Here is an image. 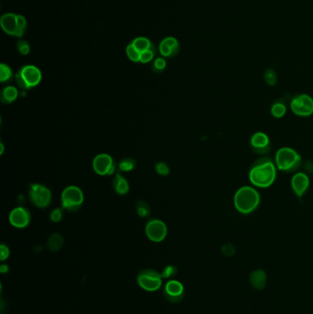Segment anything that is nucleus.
Wrapping results in <instances>:
<instances>
[{
	"instance_id": "nucleus-1",
	"label": "nucleus",
	"mask_w": 313,
	"mask_h": 314,
	"mask_svg": "<svg viewBox=\"0 0 313 314\" xmlns=\"http://www.w3.org/2000/svg\"><path fill=\"white\" fill-rule=\"evenodd\" d=\"M277 167L270 157H262L253 162L248 173L252 186L257 188H267L275 183Z\"/></svg>"
},
{
	"instance_id": "nucleus-2",
	"label": "nucleus",
	"mask_w": 313,
	"mask_h": 314,
	"mask_svg": "<svg viewBox=\"0 0 313 314\" xmlns=\"http://www.w3.org/2000/svg\"><path fill=\"white\" fill-rule=\"evenodd\" d=\"M261 203V196L256 187L242 186L237 189L234 197V204L236 211L242 215H249L258 209Z\"/></svg>"
},
{
	"instance_id": "nucleus-3",
	"label": "nucleus",
	"mask_w": 313,
	"mask_h": 314,
	"mask_svg": "<svg viewBox=\"0 0 313 314\" xmlns=\"http://www.w3.org/2000/svg\"><path fill=\"white\" fill-rule=\"evenodd\" d=\"M277 170L285 173H296L302 165V157L291 147H281L275 156Z\"/></svg>"
},
{
	"instance_id": "nucleus-4",
	"label": "nucleus",
	"mask_w": 313,
	"mask_h": 314,
	"mask_svg": "<svg viewBox=\"0 0 313 314\" xmlns=\"http://www.w3.org/2000/svg\"><path fill=\"white\" fill-rule=\"evenodd\" d=\"M15 79L19 87L22 89H30L39 85L42 81V72L35 66L28 65L16 74Z\"/></svg>"
},
{
	"instance_id": "nucleus-5",
	"label": "nucleus",
	"mask_w": 313,
	"mask_h": 314,
	"mask_svg": "<svg viewBox=\"0 0 313 314\" xmlns=\"http://www.w3.org/2000/svg\"><path fill=\"white\" fill-rule=\"evenodd\" d=\"M137 283L143 290L154 292L161 289L163 284L162 274L154 269H144L137 275Z\"/></svg>"
},
{
	"instance_id": "nucleus-6",
	"label": "nucleus",
	"mask_w": 313,
	"mask_h": 314,
	"mask_svg": "<svg viewBox=\"0 0 313 314\" xmlns=\"http://www.w3.org/2000/svg\"><path fill=\"white\" fill-rule=\"evenodd\" d=\"M83 201L84 194L78 187L69 186L62 193V207L68 212L78 211L83 204Z\"/></svg>"
},
{
	"instance_id": "nucleus-7",
	"label": "nucleus",
	"mask_w": 313,
	"mask_h": 314,
	"mask_svg": "<svg viewBox=\"0 0 313 314\" xmlns=\"http://www.w3.org/2000/svg\"><path fill=\"white\" fill-rule=\"evenodd\" d=\"M289 105L292 113L298 117L307 118L313 114V97L308 94L296 95Z\"/></svg>"
},
{
	"instance_id": "nucleus-8",
	"label": "nucleus",
	"mask_w": 313,
	"mask_h": 314,
	"mask_svg": "<svg viewBox=\"0 0 313 314\" xmlns=\"http://www.w3.org/2000/svg\"><path fill=\"white\" fill-rule=\"evenodd\" d=\"M29 198L30 202L33 205L40 208L45 209L47 208L52 201V192L48 187L43 186L42 184H31L29 188Z\"/></svg>"
},
{
	"instance_id": "nucleus-9",
	"label": "nucleus",
	"mask_w": 313,
	"mask_h": 314,
	"mask_svg": "<svg viewBox=\"0 0 313 314\" xmlns=\"http://www.w3.org/2000/svg\"><path fill=\"white\" fill-rule=\"evenodd\" d=\"M93 169L100 175H110L114 174L116 163L113 158L107 154L97 155L93 160Z\"/></svg>"
},
{
	"instance_id": "nucleus-10",
	"label": "nucleus",
	"mask_w": 313,
	"mask_h": 314,
	"mask_svg": "<svg viewBox=\"0 0 313 314\" xmlns=\"http://www.w3.org/2000/svg\"><path fill=\"white\" fill-rule=\"evenodd\" d=\"M250 146L254 154L265 157L271 150V141L266 133L256 132L251 136Z\"/></svg>"
},
{
	"instance_id": "nucleus-11",
	"label": "nucleus",
	"mask_w": 313,
	"mask_h": 314,
	"mask_svg": "<svg viewBox=\"0 0 313 314\" xmlns=\"http://www.w3.org/2000/svg\"><path fill=\"white\" fill-rule=\"evenodd\" d=\"M145 234L152 242H162L167 236V227L160 220H152L145 226Z\"/></svg>"
},
{
	"instance_id": "nucleus-12",
	"label": "nucleus",
	"mask_w": 313,
	"mask_h": 314,
	"mask_svg": "<svg viewBox=\"0 0 313 314\" xmlns=\"http://www.w3.org/2000/svg\"><path fill=\"white\" fill-rule=\"evenodd\" d=\"M163 295L168 302L173 303L182 302L185 296L184 286L179 281L175 279H171L163 288Z\"/></svg>"
},
{
	"instance_id": "nucleus-13",
	"label": "nucleus",
	"mask_w": 313,
	"mask_h": 314,
	"mask_svg": "<svg viewBox=\"0 0 313 314\" xmlns=\"http://www.w3.org/2000/svg\"><path fill=\"white\" fill-rule=\"evenodd\" d=\"M291 188L298 198L301 199L307 192L311 181L309 175L304 172H296L291 178Z\"/></svg>"
},
{
	"instance_id": "nucleus-14",
	"label": "nucleus",
	"mask_w": 313,
	"mask_h": 314,
	"mask_svg": "<svg viewBox=\"0 0 313 314\" xmlns=\"http://www.w3.org/2000/svg\"><path fill=\"white\" fill-rule=\"evenodd\" d=\"M9 223L16 228H25L30 224V212L23 207L16 208L9 214Z\"/></svg>"
},
{
	"instance_id": "nucleus-15",
	"label": "nucleus",
	"mask_w": 313,
	"mask_h": 314,
	"mask_svg": "<svg viewBox=\"0 0 313 314\" xmlns=\"http://www.w3.org/2000/svg\"><path fill=\"white\" fill-rule=\"evenodd\" d=\"M0 24L2 30L9 36H16V32L18 30L17 22V14L14 13H6L3 14L0 18Z\"/></svg>"
},
{
	"instance_id": "nucleus-16",
	"label": "nucleus",
	"mask_w": 313,
	"mask_h": 314,
	"mask_svg": "<svg viewBox=\"0 0 313 314\" xmlns=\"http://www.w3.org/2000/svg\"><path fill=\"white\" fill-rule=\"evenodd\" d=\"M266 281H267L266 274L262 269H258V270L252 272V274L250 276V282L253 288L256 290H263L266 285Z\"/></svg>"
},
{
	"instance_id": "nucleus-17",
	"label": "nucleus",
	"mask_w": 313,
	"mask_h": 314,
	"mask_svg": "<svg viewBox=\"0 0 313 314\" xmlns=\"http://www.w3.org/2000/svg\"><path fill=\"white\" fill-rule=\"evenodd\" d=\"M134 47L138 50L140 53H143L145 51L148 50H153L156 52V46L155 44L151 42L148 38L145 37H137L133 41Z\"/></svg>"
},
{
	"instance_id": "nucleus-18",
	"label": "nucleus",
	"mask_w": 313,
	"mask_h": 314,
	"mask_svg": "<svg viewBox=\"0 0 313 314\" xmlns=\"http://www.w3.org/2000/svg\"><path fill=\"white\" fill-rule=\"evenodd\" d=\"M113 188L116 193L120 195H125L129 191V183L125 177H123L121 174H117L113 180Z\"/></svg>"
},
{
	"instance_id": "nucleus-19",
	"label": "nucleus",
	"mask_w": 313,
	"mask_h": 314,
	"mask_svg": "<svg viewBox=\"0 0 313 314\" xmlns=\"http://www.w3.org/2000/svg\"><path fill=\"white\" fill-rule=\"evenodd\" d=\"M18 96V89L13 85H8L1 92V101L5 104H9L16 100Z\"/></svg>"
},
{
	"instance_id": "nucleus-20",
	"label": "nucleus",
	"mask_w": 313,
	"mask_h": 314,
	"mask_svg": "<svg viewBox=\"0 0 313 314\" xmlns=\"http://www.w3.org/2000/svg\"><path fill=\"white\" fill-rule=\"evenodd\" d=\"M287 111H288L287 105H286V103L281 101V100H277L271 106V109H270L272 116L276 119L283 118L287 113Z\"/></svg>"
},
{
	"instance_id": "nucleus-21",
	"label": "nucleus",
	"mask_w": 313,
	"mask_h": 314,
	"mask_svg": "<svg viewBox=\"0 0 313 314\" xmlns=\"http://www.w3.org/2000/svg\"><path fill=\"white\" fill-rule=\"evenodd\" d=\"M63 243H64V239L58 234H54L49 237L48 247L53 252L60 250L61 247L63 246Z\"/></svg>"
},
{
	"instance_id": "nucleus-22",
	"label": "nucleus",
	"mask_w": 313,
	"mask_h": 314,
	"mask_svg": "<svg viewBox=\"0 0 313 314\" xmlns=\"http://www.w3.org/2000/svg\"><path fill=\"white\" fill-rule=\"evenodd\" d=\"M13 73L11 68L6 64L0 65V81L1 83L8 82L12 78Z\"/></svg>"
},
{
	"instance_id": "nucleus-23",
	"label": "nucleus",
	"mask_w": 313,
	"mask_h": 314,
	"mask_svg": "<svg viewBox=\"0 0 313 314\" xmlns=\"http://www.w3.org/2000/svg\"><path fill=\"white\" fill-rule=\"evenodd\" d=\"M136 166V161L133 158H123L119 163V168L122 172H130L134 169Z\"/></svg>"
},
{
	"instance_id": "nucleus-24",
	"label": "nucleus",
	"mask_w": 313,
	"mask_h": 314,
	"mask_svg": "<svg viewBox=\"0 0 313 314\" xmlns=\"http://www.w3.org/2000/svg\"><path fill=\"white\" fill-rule=\"evenodd\" d=\"M126 54L128 58L134 63H138L141 59V53L134 47L133 43H130L126 48Z\"/></svg>"
},
{
	"instance_id": "nucleus-25",
	"label": "nucleus",
	"mask_w": 313,
	"mask_h": 314,
	"mask_svg": "<svg viewBox=\"0 0 313 314\" xmlns=\"http://www.w3.org/2000/svg\"><path fill=\"white\" fill-rule=\"evenodd\" d=\"M264 78H265V83L270 86H274L277 85V75L275 70H273L271 68L265 70L264 74Z\"/></svg>"
},
{
	"instance_id": "nucleus-26",
	"label": "nucleus",
	"mask_w": 313,
	"mask_h": 314,
	"mask_svg": "<svg viewBox=\"0 0 313 314\" xmlns=\"http://www.w3.org/2000/svg\"><path fill=\"white\" fill-rule=\"evenodd\" d=\"M17 22H18V30H17L15 37L21 38L24 35L25 31L27 29V20L22 15L17 14Z\"/></svg>"
},
{
	"instance_id": "nucleus-27",
	"label": "nucleus",
	"mask_w": 313,
	"mask_h": 314,
	"mask_svg": "<svg viewBox=\"0 0 313 314\" xmlns=\"http://www.w3.org/2000/svg\"><path fill=\"white\" fill-rule=\"evenodd\" d=\"M163 42L164 43H166L169 47L173 50L175 56L179 53L180 45H179L178 41L175 39V37H166V38L163 39Z\"/></svg>"
},
{
	"instance_id": "nucleus-28",
	"label": "nucleus",
	"mask_w": 313,
	"mask_h": 314,
	"mask_svg": "<svg viewBox=\"0 0 313 314\" xmlns=\"http://www.w3.org/2000/svg\"><path fill=\"white\" fill-rule=\"evenodd\" d=\"M137 213L140 217H147L150 214L149 206L145 203V201H139L137 203Z\"/></svg>"
},
{
	"instance_id": "nucleus-29",
	"label": "nucleus",
	"mask_w": 313,
	"mask_h": 314,
	"mask_svg": "<svg viewBox=\"0 0 313 314\" xmlns=\"http://www.w3.org/2000/svg\"><path fill=\"white\" fill-rule=\"evenodd\" d=\"M159 52H160V54H161L163 57L171 58V57H174V56H175V54H174L173 50L170 48L166 43H163V41L159 44Z\"/></svg>"
},
{
	"instance_id": "nucleus-30",
	"label": "nucleus",
	"mask_w": 313,
	"mask_h": 314,
	"mask_svg": "<svg viewBox=\"0 0 313 314\" xmlns=\"http://www.w3.org/2000/svg\"><path fill=\"white\" fill-rule=\"evenodd\" d=\"M161 274H162L163 278L169 279V278H175L176 274H177V268H176V266H172V265L166 266L163 268V270Z\"/></svg>"
},
{
	"instance_id": "nucleus-31",
	"label": "nucleus",
	"mask_w": 313,
	"mask_h": 314,
	"mask_svg": "<svg viewBox=\"0 0 313 314\" xmlns=\"http://www.w3.org/2000/svg\"><path fill=\"white\" fill-rule=\"evenodd\" d=\"M17 48H18V53L20 55H27L30 54V44L25 40H19L18 41V44H17Z\"/></svg>"
},
{
	"instance_id": "nucleus-32",
	"label": "nucleus",
	"mask_w": 313,
	"mask_h": 314,
	"mask_svg": "<svg viewBox=\"0 0 313 314\" xmlns=\"http://www.w3.org/2000/svg\"><path fill=\"white\" fill-rule=\"evenodd\" d=\"M156 55V52L153 51V50H148V51H145L143 53H141V59H140V63H143V64H146V63H149L151 61L154 59Z\"/></svg>"
},
{
	"instance_id": "nucleus-33",
	"label": "nucleus",
	"mask_w": 313,
	"mask_h": 314,
	"mask_svg": "<svg viewBox=\"0 0 313 314\" xmlns=\"http://www.w3.org/2000/svg\"><path fill=\"white\" fill-rule=\"evenodd\" d=\"M165 67H166V61L162 57L156 58L154 62V65H153L154 71H156V72H162Z\"/></svg>"
},
{
	"instance_id": "nucleus-34",
	"label": "nucleus",
	"mask_w": 313,
	"mask_h": 314,
	"mask_svg": "<svg viewBox=\"0 0 313 314\" xmlns=\"http://www.w3.org/2000/svg\"><path fill=\"white\" fill-rule=\"evenodd\" d=\"M156 170L159 175H168L170 169H169L168 165L163 162H159L156 165Z\"/></svg>"
},
{
	"instance_id": "nucleus-35",
	"label": "nucleus",
	"mask_w": 313,
	"mask_h": 314,
	"mask_svg": "<svg viewBox=\"0 0 313 314\" xmlns=\"http://www.w3.org/2000/svg\"><path fill=\"white\" fill-rule=\"evenodd\" d=\"M51 221L54 223H59L63 218V211L62 209L56 208L53 212H51Z\"/></svg>"
},
{
	"instance_id": "nucleus-36",
	"label": "nucleus",
	"mask_w": 313,
	"mask_h": 314,
	"mask_svg": "<svg viewBox=\"0 0 313 314\" xmlns=\"http://www.w3.org/2000/svg\"><path fill=\"white\" fill-rule=\"evenodd\" d=\"M222 251H223V254H224V255H226V256H233V255L235 254L236 249H235L234 244L228 243V244L223 245Z\"/></svg>"
},
{
	"instance_id": "nucleus-37",
	"label": "nucleus",
	"mask_w": 313,
	"mask_h": 314,
	"mask_svg": "<svg viewBox=\"0 0 313 314\" xmlns=\"http://www.w3.org/2000/svg\"><path fill=\"white\" fill-rule=\"evenodd\" d=\"M8 256H9V249L6 244L2 243L0 245V260L5 261L8 258Z\"/></svg>"
},
{
	"instance_id": "nucleus-38",
	"label": "nucleus",
	"mask_w": 313,
	"mask_h": 314,
	"mask_svg": "<svg viewBox=\"0 0 313 314\" xmlns=\"http://www.w3.org/2000/svg\"><path fill=\"white\" fill-rule=\"evenodd\" d=\"M8 270H9V268H8V266H6V265H1V266H0V272H1L2 274L7 273Z\"/></svg>"
},
{
	"instance_id": "nucleus-39",
	"label": "nucleus",
	"mask_w": 313,
	"mask_h": 314,
	"mask_svg": "<svg viewBox=\"0 0 313 314\" xmlns=\"http://www.w3.org/2000/svg\"><path fill=\"white\" fill-rule=\"evenodd\" d=\"M0 147H1V150H0V155H2V154H3V152H4V145H3V144H2V143L0 144Z\"/></svg>"
}]
</instances>
